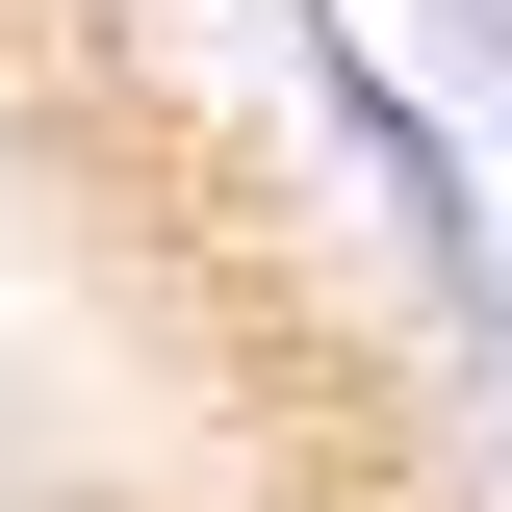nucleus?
<instances>
[{"label":"nucleus","instance_id":"obj_2","mask_svg":"<svg viewBox=\"0 0 512 512\" xmlns=\"http://www.w3.org/2000/svg\"><path fill=\"white\" fill-rule=\"evenodd\" d=\"M436 77H461V103L512 128V0H436Z\"/></svg>","mask_w":512,"mask_h":512},{"label":"nucleus","instance_id":"obj_1","mask_svg":"<svg viewBox=\"0 0 512 512\" xmlns=\"http://www.w3.org/2000/svg\"><path fill=\"white\" fill-rule=\"evenodd\" d=\"M282 52H308V103L359 128V180H384V256H410V282H436V308H461V359L512 384V256H487V154H461V128L410 103V77H384L359 26H333V0H308V26H282Z\"/></svg>","mask_w":512,"mask_h":512}]
</instances>
